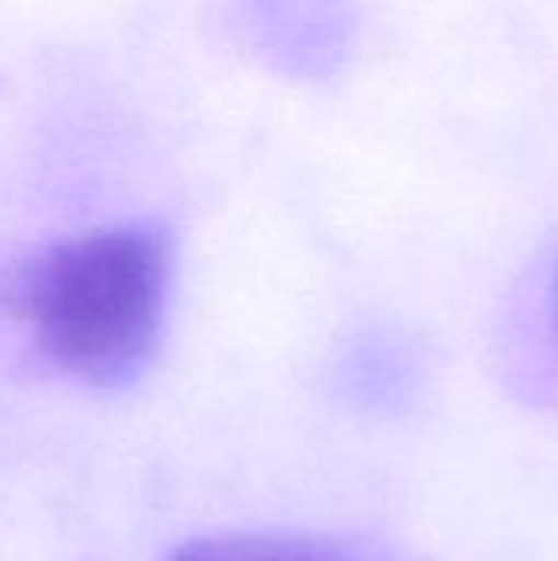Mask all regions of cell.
Wrapping results in <instances>:
<instances>
[{"mask_svg":"<svg viewBox=\"0 0 558 561\" xmlns=\"http://www.w3.org/2000/svg\"><path fill=\"white\" fill-rule=\"evenodd\" d=\"M168 283V240L125 224L49 247L26 266L16 306L59 371L92 388H125L158 352Z\"/></svg>","mask_w":558,"mask_h":561,"instance_id":"obj_1","label":"cell"},{"mask_svg":"<svg viewBox=\"0 0 558 561\" xmlns=\"http://www.w3.org/2000/svg\"><path fill=\"white\" fill-rule=\"evenodd\" d=\"M168 561H362L329 536L306 533H217L178 546Z\"/></svg>","mask_w":558,"mask_h":561,"instance_id":"obj_2","label":"cell"},{"mask_svg":"<svg viewBox=\"0 0 558 561\" xmlns=\"http://www.w3.org/2000/svg\"><path fill=\"white\" fill-rule=\"evenodd\" d=\"M553 296H556V319H558V273H556V293H553Z\"/></svg>","mask_w":558,"mask_h":561,"instance_id":"obj_3","label":"cell"}]
</instances>
